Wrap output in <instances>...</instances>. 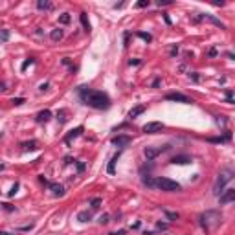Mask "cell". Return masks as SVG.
I'll list each match as a JSON object with an SVG mask.
<instances>
[{
    "label": "cell",
    "mask_w": 235,
    "mask_h": 235,
    "mask_svg": "<svg viewBox=\"0 0 235 235\" xmlns=\"http://www.w3.org/2000/svg\"><path fill=\"white\" fill-rule=\"evenodd\" d=\"M0 171H4V163H0Z\"/></svg>",
    "instance_id": "51"
},
{
    "label": "cell",
    "mask_w": 235,
    "mask_h": 235,
    "mask_svg": "<svg viewBox=\"0 0 235 235\" xmlns=\"http://www.w3.org/2000/svg\"><path fill=\"white\" fill-rule=\"evenodd\" d=\"M33 63H35V59H33V57H30V59H26L24 63H22V66H20V70H26V68H28L30 64H33Z\"/></svg>",
    "instance_id": "29"
},
{
    "label": "cell",
    "mask_w": 235,
    "mask_h": 235,
    "mask_svg": "<svg viewBox=\"0 0 235 235\" xmlns=\"http://www.w3.org/2000/svg\"><path fill=\"white\" fill-rule=\"evenodd\" d=\"M163 215H166L169 221H178V219H180V215L176 213V211H167V209H166V211H163Z\"/></svg>",
    "instance_id": "23"
},
{
    "label": "cell",
    "mask_w": 235,
    "mask_h": 235,
    "mask_svg": "<svg viewBox=\"0 0 235 235\" xmlns=\"http://www.w3.org/2000/svg\"><path fill=\"white\" fill-rule=\"evenodd\" d=\"M143 112H145V105H138V107L130 108V112H129V118H130V120H134V118H138L140 114H143Z\"/></svg>",
    "instance_id": "16"
},
{
    "label": "cell",
    "mask_w": 235,
    "mask_h": 235,
    "mask_svg": "<svg viewBox=\"0 0 235 235\" xmlns=\"http://www.w3.org/2000/svg\"><path fill=\"white\" fill-rule=\"evenodd\" d=\"M235 200V189H224L221 195H219V202H221V206H226V204H230V202H233Z\"/></svg>",
    "instance_id": "7"
},
{
    "label": "cell",
    "mask_w": 235,
    "mask_h": 235,
    "mask_svg": "<svg viewBox=\"0 0 235 235\" xmlns=\"http://www.w3.org/2000/svg\"><path fill=\"white\" fill-rule=\"evenodd\" d=\"M166 99H167V101H176V103H191V99L187 98V96H184V94H180V92H171V94H167Z\"/></svg>",
    "instance_id": "9"
},
{
    "label": "cell",
    "mask_w": 235,
    "mask_h": 235,
    "mask_svg": "<svg viewBox=\"0 0 235 235\" xmlns=\"http://www.w3.org/2000/svg\"><path fill=\"white\" fill-rule=\"evenodd\" d=\"M169 4H173L171 0H156V6H160V8L162 6H169Z\"/></svg>",
    "instance_id": "34"
},
{
    "label": "cell",
    "mask_w": 235,
    "mask_h": 235,
    "mask_svg": "<svg viewBox=\"0 0 235 235\" xmlns=\"http://www.w3.org/2000/svg\"><path fill=\"white\" fill-rule=\"evenodd\" d=\"M31 228H33V224H30V226H22V228H20V231H30Z\"/></svg>",
    "instance_id": "44"
},
{
    "label": "cell",
    "mask_w": 235,
    "mask_h": 235,
    "mask_svg": "<svg viewBox=\"0 0 235 235\" xmlns=\"http://www.w3.org/2000/svg\"><path fill=\"white\" fill-rule=\"evenodd\" d=\"M39 182H42V184H44V185H48V184H50V182H48V180H46V178H44V176H42V175H40V176H39Z\"/></svg>",
    "instance_id": "43"
},
{
    "label": "cell",
    "mask_w": 235,
    "mask_h": 235,
    "mask_svg": "<svg viewBox=\"0 0 235 235\" xmlns=\"http://www.w3.org/2000/svg\"><path fill=\"white\" fill-rule=\"evenodd\" d=\"M156 230H160V231L162 230H167V224L166 222H156Z\"/></svg>",
    "instance_id": "37"
},
{
    "label": "cell",
    "mask_w": 235,
    "mask_h": 235,
    "mask_svg": "<svg viewBox=\"0 0 235 235\" xmlns=\"http://www.w3.org/2000/svg\"><path fill=\"white\" fill-rule=\"evenodd\" d=\"M171 147L169 145H160V147H145L143 149V156L151 162V160H154L156 156H160L162 153H166V151H169Z\"/></svg>",
    "instance_id": "5"
},
{
    "label": "cell",
    "mask_w": 235,
    "mask_h": 235,
    "mask_svg": "<svg viewBox=\"0 0 235 235\" xmlns=\"http://www.w3.org/2000/svg\"><path fill=\"white\" fill-rule=\"evenodd\" d=\"M0 235H11V233H8V231H0Z\"/></svg>",
    "instance_id": "50"
},
{
    "label": "cell",
    "mask_w": 235,
    "mask_h": 235,
    "mask_svg": "<svg viewBox=\"0 0 235 235\" xmlns=\"http://www.w3.org/2000/svg\"><path fill=\"white\" fill-rule=\"evenodd\" d=\"M17 189H18V182H15V185L11 187V191H9V197H15V193H17Z\"/></svg>",
    "instance_id": "36"
},
{
    "label": "cell",
    "mask_w": 235,
    "mask_h": 235,
    "mask_svg": "<svg viewBox=\"0 0 235 235\" xmlns=\"http://www.w3.org/2000/svg\"><path fill=\"white\" fill-rule=\"evenodd\" d=\"M4 209H6V211H13V209H15V208H13V206H11V204H4Z\"/></svg>",
    "instance_id": "46"
},
{
    "label": "cell",
    "mask_w": 235,
    "mask_h": 235,
    "mask_svg": "<svg viewBox=\"0 0 235 235\" xmlns=\"http://www.w3.org/2000/svg\"><path fill=\"white\" fill-rule=\"evenodd\" d=\"M230 140H231V132H226L221 138H208V142H211V143H224V142H230Z\"/></svg>",
    "instance_id": "18"
},
{
    "label": "cell",
    "mask_w": 235,
    "mask_h": 235,
    "mask_svg": "<svg viewBox=\"0 0 235 235\" xmlns=\"http://www.w3.org/2000/svg\"><path fill=\"white\" fill-rule=\"evenodd\" d=\"M123 46H129V33H125V44Z\"/></svg>",
    "instance_id": "49"
},
{
    "label": "cell",
    "mask_w": 235,
    "mask_h": 235,
    "mask_svg": "<svg viewBox=\"0 0 235 235\" xmlns=\"http://www.w3.org/2000/svg\"><path fill=\"white\" fill-rule=\"evenodd\" d=\"M79 20H81L85 31H90V22H88V18H86V13H81V15H79Z\"/></svg>",
    "instance_id": "22"
},
{
    "label": "cell",
    "mask_w": 235,
    "mask_h": 235,
    "mask_svg": "<svg viewBox=\"0 0 235 235\" xmlns=\"http://www.w3.org/2000/svg\"><path fill=\"white\" fill-rule=\"evenodd\" d=\"M39 90H40V92H44V90H48V83H42V85L39 86Z\"/></svg>",
    "instance_id": "41"
},
{
    "label": "cell",
    "mask_w": 235,
    "mask_h": 235,
    "mask_svg": "<svg viewBox=\"0 0 235 235\" xmlns=\"http://www.w3.org/2000/svg\"><path fill=\"white\" fill-rule=\"evenodd\" d=\"M222 221V215H221V211H215V209H209L206 211V213H202L198 217V222L200 226L206 230V231H211V230H215Z\"/></svg>",
    "instance_id": "2"
},
{
    "label": "cell",
    "mask_w": 235,
    "mask_h": 235,
    "mask_svg": "<svg viewBox=\"0 0 235 235\" xmlns=\"http://www.w3.org/2000/svg\"><path fill=\"white\" fill-rule=\"evenodd\" d=\"M20 147H22V151H35L39 147V143H37V140H30V142H22Z\"/></svg>",
    "instance_id": "15"
},
{
    "label": "cell",
    "mask_w": 235,
    "mask_h": 235,
    "mask_svg": "<svg viewBox=\"0 0 235 235\" xmlns=\"http://www.w3.org/2000/svg\"><path fill=\"white\" fill-rule=\"evenodd\" d=\"M72 162H74V160L70 158V156H66V158H64V163H66V166H68V163H72Z\"/></svg>",
    "instance_id": "47"
},
{
    "label": "cell",
    "mask_w": 235,
    "mask_h": 235,
    "mask_svg": "<svg viewBox=\"0 0 235 235\" xmlns=\"http://www.w3.org/2000/svg\"><path fill=\"white\" fill-rule=\"evenodd\" d=\"M208 55H209V57H217V48H211Z\"/></svg>",
    "instance_id": "40"
},
{
    "label": "cell",
    "mask_w": 235,
    "mask_h": 235,
    "mask_svg": "<svg viewBox=\"0 0 235 235\" xmlns=\"http://www.w3.org/2000/svg\"><path fill=\"white\" fill-rule=\"evenodd\" d=\"M176 53H178V46H173V48H171V55L175 57Z\"/></svg>",
    "instance_id": "42"
},
{
    "label": "cell",
    "mask_w": 235,
    "mask_h": 235,
    "mask_svg": "<svg viewBox=\"0 0 235 235\" xmlns=\"http://www.w3.org/2000/svg\"><path fill=\"white\" fill-rule=\"evenodd\" d=\"M50 118H52V112H50L48 108H44V110H40V112L37 114V121H39V123H46Z\"/></svg>",
    "instance_id": "14"
},
{
    "label": "cell",
    "mask_w": 235,
    "mask_h": 235,
    "mask_svg": "<svg viewBox=\"0 0 235 235\" xmlns=\"http://www.w3.org/2000/svg\"><path fill=\"white\" fill-rule=\"evenodd\" d=\"M37 8L40 11H48V9H52V2L50 0H37Z\"/></svg>",
    "instance_id": "20"
},
{
    "label": "cell",
    "mask_w": 235,
    "mask_h": 235,
    "mask_svg": "<svg viewBox=\"0 0 235 235\" xmlns=\"http://www.w3.org/2000/svg\"><path fill=\"white\" fill-rule=\"evenodd\" d=\"M217 125H219V127H224V125H226V118H224V116H217Z\"/></svg>",
    "instance_id": "32"
},
{
    "label": "cell",
    "mask_w": 235,
    "mask_h": 235,
    "mask_svg": "<svg viewBox=\"0 0 235 235\" xmlns=\"http://www.w3.org/2000/svg\"><path fill=\"white\" fill-rule=\"evenodd\" d=\"M130 142H132V138L129 134H118L112 138V145H118V147H127Z\"/></svg>",
    "instance_id": "8"
},
{
    "label": "cell",
    "mask_w": 235,
    "mask_h": 235,
    "mask_svg": "<svg viewBox=\"0 0 235 235\" xmlns=\"http://www.w3.org/2000/svg\"><path fill=\"white\" fill-rule=\"evenodd\" d=\"M153 86H154V88L160 86V79H154V81H153Z\"/></svg>",
    "instance_id": "48"
},
{
    "label": "cell",
    "mask_w": 235,
    "mask_h": 235,
    "mask_svg": "<svg viewBox=\"0 0 235 235\" xmlns=\"http://www.w3.org/2000/svg\"><path fill=\"white\" fill-rule=\"evenodd\" d=\"M90 206H92V209H99V206H101V198L98 197V198H94L92 202H90Z\"/></svg>",
    "instance_id": "28"
},
{
    "label": "cell",
    "mask_w": 235,
    "mask_h": 235,
    "mask_svg": "<svg viewBox=\"0 0 235 235\" xmlns=\"http://www.w3.org/2000/svg\"><path fill=\"white\" fill-rule=\"evenodd\" d=\"M108 219H110V215H108V213H105V215H101V217H99V224H108V222H110Z\"/></svg>",
    "instance_id": "30"
},
{
    "label": "cell",
    "mask_w": 235,
    "mask_h": 235,
    "mask_svg": "<svg viewBox=\"0 0 235 235\" xmlns=\"http://www.w3.org/2000/svg\"><path fill=\"white\" fill-rule=\"evenodd\" d=\"M77 171H79V173L85 171V163H83V162H77Z\"/></svg>",
    "instance_id": "38"
},
{
    "label": "cell",
    "mask_w": 235,
    "mask_h": 235,
    "mask_svg": "<svg viewBox=\"0 0 235 235\" xmlns=\"http://www.w3.org/2000/svg\"><path fill=\"white\" fill-rule=\"evenodd\" d=\"M169 163H173V166H185V163H191V158L187 154H178V156H173L169 160Z\"/></svg>",
    "instance_id": "11"
},
{
    "label": "cell",
    "mask_w": 235,
    "mask_h": 235,
    "mask_svg": "<svg viewBox=\"0 0 235 235\" xmlns=\"http://www.w3.org/2000/svg\"><path fill=\"white\" fill-rule=\"evenodd\" d=\"M11 103H13V105H22V103H24V98H13Z\"/></svg>",
    "instance_id": "35"
},
{
    "label": "cell",
    "mask_w": 235,
    "mask_h": 235,
    "mask_svg": "<svg viewBox=\"0 0 235 235\" xmlns=\"http://www.w3.org/2000/svg\"><path fill=\"white\" fill-rule=\"evenodd\" d=\"M136 35H138L140 39H142V40H145V42H151V40H153V37H151L149 33H145V31H138Z\"/></svg>",
    "instance_id": "24"
},
{
    "label": "cell",
    "mask_w": 235,
    "mask_h": 235,
    "mask_svg": "<svg viewBox=\"0 0 235 235\" xmlns=\"http://www.w3.org/2000/svg\"><path fill=\"white\" fill-rule=\"evenodd\" d=\"M48 187L52 189V193L55 195V197H63L64 195V187L61 185V184H55V182H50L48 184Z\"/></svg>",
    "instance_id": "13"
},
{
    "label": "cell",
    "mask_w": 235,
    "mask_h": 235,
    "mask_svg": "<svg viewBox=\"0 0 235 235\" xmlns=\"http://www.w3.org/2000/svg\"><path fill=\"white\" fill-rule=\"evenodd\" d=\"M63 37H64V31H63L61 28H55V30H52V31H50V39H52L53 42H59Z\"/></svg>",
    "instance_id": "17"
},
{
    "label": "cell",
    "mask_w": 235,
    "mask_h": 235,
    "mask_svg": "<svg viewBox=\"0 0 235 235\" xmlns=\"http://www.w3.org/2000/svg\"><path fill=\"white\" fill-rule=\"evenodd\" d=\"M79 98L83 99L85 105H88L92 108H98V110H107L110 107V98L105 92H99V90L79 86Z\"/></svg>",
    "instance_id": "1"
},
{
    "label": "cell",
    "mask_w": 235,
    "mask_h": 235,
    "mask_svg": "<svg viewBox=\"0 0 235 235\" xmlns=\"http://www.w3.org/2000/svg\"><path fill=\"white\" fill-rule=\"evenodd\" d=\"M140 63H142L140 59H130V61H129V64H130V66H132V64H134V66H138Z\"/></svg>",
    "instance_id": "39"
},
{
    "label": "cell",
    "mask_w": 235,
    "mask_h": 235,
    "mask_svg": "<svg viewBox=\"0 0 235 235\" xmlns=\"http://www.w3.org/2000/svg\"><path fill=\"white\" fill-rule=\"evenodd\" d=\"M202 18H206V20H209V22H213V24L215 26H219L221 30H226V24H224V22H221L217 17H213V15H198L197 17V20H202Z\"/></svg>",
    "instance_id": "12"
},
{
    "label": "cell",
    "mask_w": 235,
    "mask_h": 235,
    "mask_svg": "<svg viewBox=\"0 0 235 235\" xmlns=\"http://www.w3.org/2000/svg\"><path fill=\"white\" fill-rule=\"evenodd\" d=\"M189 76H191V77H193V81H198V79H200V77H198V74H197V72H191V74H189Z\"/></svg>",
    "instance_id": "45"
},
{
    "label": "cell",
    "mask_w": 235,
    "mask_h": 235,
    "mask_svg": "<svg viewBox=\"0 0 235 235\" xmlns=\"http://www.w3.org/2000/svg\"><path fill=\"white\" fill-rule=\"evenodd\" d=\"M233 178V171L231 169H222L221 173H219V176H217V180H215V185H213V193L215 195H221L222 191H224V185L230 182Z\"/></svg>",
    "instance_id": "3"
},
{
    "label": "cell",
    "mask_w": 235,
    "mask_h": 235,
    "mask_svg": "<svg viewBox=\"0 0 235 235\" xmlns=\"http://www.w3.org/2000/svg\"><path fill=\"white\" fill-rule=\"evenodd\" d=\"M57 120H59L61 123H64V121L68 120V118H66V110H64V108H61V110L57 112Z\"/></svg>",
    "instance_id": "25"
},
{
    "label": "cell",
    "mask_w": 235,
    "mask_h": 235,
    "mask_svg": "<svg viewBox=\"0 0 235 235\" xmlns=\"http://www.w3.org/2000/svg\"><path fill=\"white\" fill-rule=\"evenodd\" d=\"M226 103H230V105L235 103V99H233V90H226Z\"/></svg>",
    "instance_id": "27"
},
{
    "label": "cell",
    "mask_w": 235,
    "mask_h": 235,
    "mask_svg": "<svg viewBox=\"0 0 235 235\" xmlns=\"http://www.w3.org/2000/svg\"><path fill=\"white\" fill-rule=\"evenodd\" d=\"M92 219V213L90 211H79V215H77V221L79 222H88Z\"/></svg>",
    "instance_id": "21"
},
{
    "label": "cell",
    "mask_w": 235,
    "mask_h": 235,
    "mask_svg": "<svg viewBox=\"0 0 235 235\" xmlns=\"http://www.w3.org/2000/svg\"><path fill=\"white\" fill-rule=\"evenodd\" d=\"M163 125L162 121H149V123H145L143 127H142V130L143 132H147V134H156V132H160V130H163Z\"/></svg>",
    "instance_id": "6"
},
{
    "label": "cell",
    "mask_w": 235,
    "mask_h": 235,
    "mask_svg": "<svg viewBox=\"0 0 235 235\" xmlns=\"http://www.w3.org/2000/svg\"><path fill=\"white\" fill-rule=\"evenodd\" d=\"M83 130H85V129H83L81 125H79V127H76V129H72V130H70V132L64 136V143H66V145H70V143H72V140H76L77 136H81V134H83Z\"/></svg>",
    "instance_id": "10"
},
{
    "label": "cell",
    "mask_w": 235,
    "mask_h": 235,
    "mask_svg": "<svg viewBox=\"0 0 235 235\" xmlns=\"http://www.w3.org/2000/svg\"><path fill=\"white\" fill-rule=\"evenodd\" d=\"M149 4H151L149 0H140V2L136 4V8H140V9H142V8H149Z\"/></svg>",
    "instance_id": "31"
},
{
    "label": "cell",
    "mask_w": 235,
    "mask_h": 235,
    "mask_svg": "<svg viewBox=\"0 0 235 235\" xmlns=\"http://www.w3.org/2000/svg\"><path fill=\"white\" fill-rule=\"evenodd\" d=\"M118 158H120V153H116V154L112 156V160L108 162V167H107L108 175H114V173H116V162H118Z\"/></svg>",
    "instance_id": "19"
},
{
    "label": "cell",
    "mask_w": 235,
    "mask_h": 235,
    "mask_svg": "<svg viewBox=\"0 0 235 235\" xmlns=\"http://www.w3.org/2000/svg\"><path fill=\"white\" fill-rule=\"evenodd\" d=\"M0 39H2V40H8V39H9V31H8V30H0Z\"/></svg>",
    "instance_id": "33"
},
{
    "label": "cell",
    "mask_w": 235,
    "mask_h": 235,
    "mask_svg": "<svg viewBox=\"0 0 235 235\" xmlns=\"http://www.w3.org/2000/svg\"><path fill=\"white\" fill-rule=\"evenodd\" d=\"M154 187H158L162 191H180V184L171 178H166V176L154 178Z\"/></svg>",
    "instance_id": "4"
},
{
    "label": "cell",
    "mask_w": 235,
    "mask_h": 235,
    "mask_svg": "<svg viewBox=\"0 0 235 235\" xmlns=\"http://www.w3.org/2000/svg\"><path fill=\"white\" fill-rule=\"evenodd\" d=\"M59 22H61V24H70V13H63L59 17Z\"/></svg>",
    "instance_id": "26"
}]
</instances>
